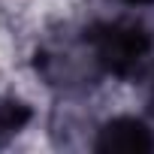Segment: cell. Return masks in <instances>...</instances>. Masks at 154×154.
Returning a JSON list of instances; mask_svg holds the SVG:
<instances>
[{
  "instance_id": "6da1fadb",
  "label": "cell",
  "mask_w": 154,
  "mask_h": 154,
  "mask_svg": "<svg viewBox=\"0 0 154 154\" xmlns=\"http://www.w3.org/2000/svg\"><path fill=\"white\" fill-rule=\"evenodd\" d=\"M91 45H94L97 60L109 72L127 75L151 51V33L136 21H106V24L94 27Z\"/></svg>"
},
{
  "instance_id": "7a4b0ae2",
  "label": "cell",
  "mask_w": 154,
  "mask_h": 154,
  "mask_svg": "<svg viewBox=\"0 0 154 154\" xmlns=\"http://www.w3.org/2000/svg\"><path fill=\"white\" fill-rule=\"evenodd\" d=\"M97 148H103V151H148V148H154V139L139 118H115L100 130Z\"/></svg>"
},
{
  "instance_id": "3957f363",
  "label": "cell",
  "mask_w": 154,
  "mask_h": 154,
  "mask_svg": "<svg viewBox=\"0 0 154 154\" xmlns=\"http://www.w3.org/2000/svg\"><path fill=\"white\" fill-rule=\"evenodd\" d=\"M27 121H30V109L24 103H18V100H3L0 103V139L18 133Z\"/></svg>"
},
{
  "instance_id": "277c9868",
  "label": "cell",
  "mask_w": 154,
  "mask_h": 154,
  "mask_svg": "<svg viewBox=\"0 0 154 154\" xmlns=\"http://www.w3.org/2000/svg\"><path fill=\"white\" fill-rule=\"evenodd\" d=\"M130 3H154V0H130Z\"/></svg>"
}]
</instances>
